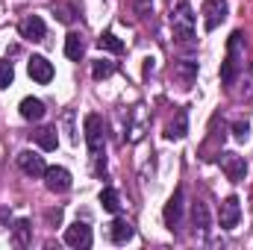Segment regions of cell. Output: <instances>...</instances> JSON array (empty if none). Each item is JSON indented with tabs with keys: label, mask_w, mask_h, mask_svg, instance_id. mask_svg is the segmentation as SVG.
Listing matches in <instances>:
<instances>
[{
	"label": "cell",
	"mask_w": 253,
	"mask_h": 250,
	"mask_svg": "<svg viewBox=\"0 0 253 250\" xmlns=\"http://www.w3.org/2000/svg\"><path fill=\"white\" fill-rule=\"evenodd\" d=\"M242 62H245V33L236 30L230 36V42H227V59L221 62V83L224 85H233V80H236Z\"/></svg>",
	"instance_id": "obj_1"
},
{
	"label": "cell",
	"mask_w": 253,
	"mask_h": 250,
	"mask_svg": "<svg viewBox=\"0 0 253 250\" xmlns=\"http://www.w3.org/2000/svg\"><path fill=\"white\" fill-rule=\"evenodd\" d=\"M171 30H174V39L180 44H191L194 42V12H191L189 3L171 6Z\"/></svg>",
	"instance_id": "obj_2"
},
{
	"label": "cell",
	"mask_w": 253,
	"mask_h": 250,
	"mask_svg": "<svg viewBox=\"0 0 253 250\" xmlns=\"http://www.w3.org/2000/svg\"><path fill=\"white\" fill-rule=\"evenodd\" d=\"M218 165H221V171L227 174L230 183H242L245 174H248V162L239 153H218Z\"/></svg>",
	"instance_id": "obj_3"
},
{
	"label": "cell",
	"mask_w": 253,
	"mask_h": 250,
	"mask_svg": "<svg viewBox=\"0 0 253 250\" xmlns=\"http://www.w3.org/2000/svg\"><path fill=\"white\" fill-rule=\"evenodd\" d=\"M85 144H88V150H91V156H100L103 153V121H100V115H85Z\"/></svg>",
	"instance_id": "obj_4"
},
{
	"label": "cell",
	"mask_w": 253,
	"mask_h": 250,
	"mask_svg": "<svg viewBox=\"0 0 253 250\" xmlns=\"http://www.w3.org/2000/svg\"><path fill=\"white\" fill-rule=\"evenodd\" d=\"M218 218H221V230H236V227H239V218H242V203H239V197H236V194L224 197Z\"/></svg>",
	"instance_id": "obj_5"
},
{
	"label": "cell",
	"mask_w": 253,
	"mask_h": 250,
	"mask_svg": "<svg viewBox=\"0 0 253 250\" xmlns=\"http://www.w3.org/2000/svg\"><path fill=\"white\" fill-rule=\"evenodd\" d=\"M227 18V0H203V27L212 33Z\"/></svg>",
	"instance_id": "obj_6"
},
{
	"label": "cell",
	"mask_w": 253,
	"mask_h": 250,
	"mask_svg": "<svg viewBox=\"0 0 253 250\" xmlns=\"http://www.w3.org/2000/svg\"><path fill=\"white\" fill-rule=\"evenodd\" d=\"M18 168H21L27 177H44V171H47L44 156H39L36 150H21V153H18Z\"/></svg>",
	"instance_id": "obj_7"
},
{
	"label": "cell",
	"mask_w": 253,
	"mask_h": 250,
	"mask_svg": "<svg viewBox=\"0 0 253 250\" xmlns=\"http://www.w3.org/2000/svg\"><path fill=\"white\" fill-rule=\"evenodd\" d=\"M183 206H186V194H183V188H177L174 194H171V200L165 203V224H168V230H177L180 227V221H183Z\"/></svg>",
	"instance_id": "obj_8"
},
{
	"label": "cell",
	"mask_w": 253,
	"mask_h": 250,
	"mask_svg": "<svg viewBox=\"0 0 253 250\" xmlns=\"http://www.w3.org/2000/svg\"><path fill=\"white\" fill-rule=\"evenodd\" d=\"M65 245L68 248H91V227L88 224H83V221H77V224H71L68 230H65Z\"/></svg>",
	"instance_id": "obj_9"
},
{
	"label": "cell",
	"mask_w": 253,
	"mask_h": 250,
	"mask_svg": "<svg viewBox=\"0 0 253 250\" xmlns=\"http://www.w3.org/2000/svg\"><path fill=\"white\" fill-rule=\"evenodd\" d=\"M44 186L50 188V191H56V194L68 191V188H71V171L62 168V165L47 168V171H44Z\"/></svg>",
	"instance_id": "obj_10"
},
{
	"label": "cell",
	"mask_w": 253,
	"mask_h": 250,
	"mask_svg": "<svg viewBox=\"0 0 253 250\" xmlns=\"http://www.w3.org/2000/svg\"><path fill=\"white\" fill-rule=\"evenodd\" d=\"M27 71H30V77H33L36 83H42V85H47V83L53 80V65L47 62L44 56H33V59L27 62Z\"/></svg>",
	"instance_id": "obj_11"
},
{
	"label": "cell",
	"mask_w": 253,
	"mask_h": 250,
	"mask_svg": "<svg viewBox=\"0 0 253 250\" xmlns=\"http://www.w3.org/2000/svg\"><path fill=\"white\" fill-rule=\"evenodd\" d=\"M21 36H24L27 42H44L47 27H44V21H42L39 15H30L27 21H21Z\"/></svg>",
	"instance_id": "obj_12"
},
{
	"label": "cell",
	"mask_w": 253,
	"mask_h": 250,
	"mask_svg": "<svg viewBox=\"0 0 253 250\" xmlns=\"http://www.w3.org/2000/svg\"><path fill=\"white\" fill-rule=\"evenodd\" d=\"M165 135H168L171 141H180V138L189 135V109H177V115L171 118V124L165 129Z\"/></svg>",
	"instance_id": "obj_13"
},
{
	"label": "cell",
	"mask_w": 253,
	"mask_h": 250,
	"mask_svg": "<svg viewBox=\"0 0 253 250\" xmlns=\"http://www.w3.org/2000/svg\"><path fill=\"white\" fill-rule=\"evenodd\" d=\"M132 236H135V230H132V224L124 221V218H115V221L109 224V239H112L115 245H126Z\"/></svg>",
	"instance_id": "obj_14"
},
{
	"label": "cell",
	"mask_w": 253,
	"mask_h": 250,
	"mask_svg": "<svg viewBox=\"0 0 253 250\" xmlns=\"http://www.w3.org/2000/svg\"><path fill=\"white\" fill-rule=\"evenodd\" d=\"M174 77L183 83V88H189L191 83L197 80V62H194V59H180V62H174Z\"/></svg>",
	"instance_id": "obj_15"
},
{
	"label": "cell",
	"mask_w": 253,
	"mask_h": 250,
	"mask_svg": "<svg viewBox=\"0 0 253 250\" xmlns=\"http://www.w3.org/2000/svg\"><path fill=\"white\" fill-rule=\"evenodd\" d=\"M18 109H21V118L24 121H42L44 118V103L39 97H24Z\"/></svg>",
	"instance_id": "obj_16"
},
{
	"label": "cell",
	"mask_w": 253,
	"mask_h": 250,
	"mask_svg": "<svg viewBox=\"0 0 253 250\" xmlns=\"http://www.w3.org/2000/svg\"><path fill=\"white\" fill-rule=\"evenodd\" d=\"M12 242H15L18 248H30V245H33V224H30L27 218H18V221H15V227H12Z\"/></svg>",
	"instance_id": "obj_17"
},
{
	"label": "cell",
	"mask_w": 253,
	"mask_h": 250,
	"mask_svg": "<svg viewBox=\"0 0 253 250\" xmlns=\"http://www.w3.org/2000/svg\"><path fill=\"white\" fill-rule=\"evenodd\" d=\"M191 224H194V230H197L200 236L209 233V206H206L203 200H197V203L191 206Z\"/></svg>",
	"instance_id": "obj_18"
},
{
	"label": "cell",
	"mask_w": 253,
	"mask_h": 250,
	"mask_svg": "<svg viewBox=\"0 0 253 250\" xmlns=\"http://www.w3.org/2000/svg\"><path fill=\"white\" fill-rule=\"evenodd\" d=\"M33 141H36L42 150H56V144H59L56 126H42V129H36V132H33Z\"/></svg>",
	"instance_id": "obj_19"
},
{
	"label": "cell",
	"mask_w": 253,
	"mask_h": 250,
	"mask_svg": "<svg viewBox=\"0 0 253 250\" xmlns=\"http://www.w3.org/2000/svg\"><path fill=\"white\" fill-rule=\"evenodd\" d=\"M83 53H85V42H83V36H80V33H68V39H65V56L74 59V62H80Z\"/></svg>",
	"instance_id": "obj_20"
},
{
	"label": "cell",
	"mask_w": 253,
	"mask_h": 250,
	"mask_svg": "<svg viewBox=\"0 0 253 250\" xmlns=\"http://www.w3.org/2000/svg\"><path fill=\"white\" fill-rule=\"evenodd\" d=\"M100 206H103L106 212L115 215V212L121 209V197H118V191H115V188H103V191H100Z\"/></svg>",
	"instance_id": "obj_21"
},
{
	"label": "cell",
	"mask_w": 253,
	"mask_h": 250,
	"mask_svg": "<svg viewBox=\"0 0 253 250\" xmlns=\"http://www.w3.org/2000/svg\"><path fill=\"white\" fill-rule=\"evenodd\" d=\"M97 47H100V50H109V53H121V50H124V44H121V39H118L115 33H103V36L97 39Z\"/></svg>",
	"instance_id": "obj_22"
},
{
	"label": "cell",
	"mask_w": 253,
	"mask_h": 250,
	"mask_svg": "<svg viewBox=\"0 0 253 250\" xmlns=\"http://www.w3.org/2000/svg\"><path fill=\"white\" fill-rule=\"evenodd\" d=\"M50 12H53L62 24H71V21H74V15H77V9H74L71 3H53V6H50Z\"/></svg>",
	"instance_id": "obj_23"
},
{
	"label": "cell",
	"mask_w": 253,
	"mask_h": 250,
	"mask_svg": "<svg viewBox=\"0 0 253 250\" xmlns=\"http://www.w3.org/2000/svg\"><path fill=\"white\" fill-rule=\"evenodd\" d=\"M112 74H115V62L97 59V62L91 65V77H94V80H106V77H112Z\"/></svg>",
	"instance_id": "obj_24"
},
{
	"label": "cell",
	"mask_w": 253,
	"mask_h": 250,
	"mask_svg": "<svg viewBox=\"0 0 253 250\" xmlns=\"http://www.w3.org/2000/svg\"><path fill=\"white\" fill-rule=\"evenodd\" d=\"M12 80H15V68H12V62L0 59V88H9Z\"/></svg>",
	"instance_id": "obj_25"
},
{
	"label": "cell",
	"mask_w": 253,
	"mask_h": 250,
	"mask_svg": "<svg viewBox=\"0 0 253 250\" xmlns=\"http://www.w3.org/2000/svg\"><path fill=\"white\" fill-rule=\"evenodd\" d=\"M132 9H135V18H147L153 15V0H132Z\"/></svg>",
	"instance_id": "obj_26"
},
{
	"label": "cell",
	"mask_w": 253,
	"mask_h": 250,
	"mask_svg": "<svg viewBox=\"0 0 253 250\" xmlns=\"http://www.w3.org/2000/svg\"><path fill=\"white\" fill-rule=\"evenodd\" d=\"M248 129H251L248 121H239V124L233 126V132H236V138H239V141H245V138H248Z\"/></svg>",
	"instance_id": "obj_27"
},
{
	"label": "cell",
	"mask_w": 253,
	"mask_h": 250,
	"mask_svg": "<svg viewBox=\"0 0 253 250\" xmlns=\"http://www.w3.org/2000/svg\"><path fill=\"white\" fill-rule=\"evenodd\" d=\"M168 3H171V6H177V3H186V0H168Z\"/></svg>",
	"instance_id": "obj_28"
}]
</instances>
